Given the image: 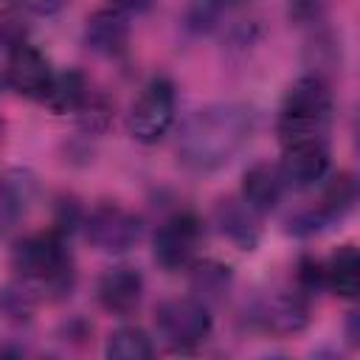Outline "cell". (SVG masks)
<instances>
[{"label": "cell", "mask_w": 360, "mask_h": 360, "mask_svg": "<svg viewBox=\"0 0 360 360\" xmlns=\"http://www.w3.org/2000/svg\"><path fill=\"white\" fill-rule=\"evenodd\" d=\"M51 82H53V70L45 53L37 51L31 42H22V39L14 42L8 51V62H6V84L25 98L42 101Z\"/></svg>", "instance_id": "ba28073f"}, {"label": "cell", "mask_w": 360, "mask_h": 360, "mask_svg": "<svg viewBox=\"0 0 360 360\" xmlns=\"http://www.w3.org/2000/svg\"><path fill=\"white\" fill-rule=\"evenodd\" d=\"M253 214L245 202L236 205L233 200H222V205L217 208V222H219V231L236 242L242 250H250L256 242H259V225L253 222Z\"/></svg>", "instance_id": "9a60e30c"}, {"label": "cell", "mask_w": 360, "mask_h": 360, "mask_svg": "<svg viewBox=\"0 0 360 360\" xmlns=\"http://www.w3.org/2000/svg\"><path fill=\"white\" fill-rule=\"evenodd\" d=\"M84 39H87V45H90L93 51H98V53H104V56H118V53H124L127 39H129L127 14H121V11H115V8L96 11V14L87 20Z\"/></svg>", "instance_id": "7c38bea8"}, {"label": "cell", "mask_w": 360, "mask_h": 360, "mask_svg": "<svg viewBox=\"0 0 360 360\" xmlns=\"http://www.w3.org/2000/svg\"><path fill=\"white\" fill-rule=\"evenodd\" d=\"M84 233L93 248L104 253H124L141 239V219L115 202H104L84 219Z\"/></svg>", "instance_id": "52a82bcc"}, {"label": "cell", "mask_w": 360, "mask_h": 360, "mask_svg": "<svg viewBox=\"0 0 360 360\" xmlns=\"http://www.w3.org/2000/svg\"><path fill=\"white\" fill-rule=\"evenodd\" d=\"M323 287L335 295L354 298L360 292V253L354 245H340L323 264Z\"/></svg>", "instance_id": "4fadbf2b"}, {"label": "cell", "mask_w": 360, "mask_h": 360, "mask_svg": "<svg viewBox=\"0 0 360 360\" xmlns=\"http://www.w3.org/2000/svg\"><path fill=\"white\" fill-rule=\"evenodd\" d=\"M155 326L172 349L191 352L211 335L214 318L200 298H169L155 309Z\"/></svg>", "instance_id": "5b68a950"}, {"label": "cell", "mask_w": 360, "mask_h": 360, "mask_svg": "<svg viewBox=\"0 0 360 360\" xmlns=\"http://www.w3.org/2000/svg\"><path fill=\"white\" fill-rule=\"evenodd\" d=\"M22 11L28 14H37V17H48V14H56L59 8L68 6V0H14Z\"/></svg>", "instance_id": "d6986e66"}, {"label": "cell", "mask_w": 360, "mask_h": 360, "mask_svg": "<svg viewBox=\"0 0 360 360\" xmlns=\"http://www.w3.org/2000/svg\"><path fill=\"white\" fill-rule=\"evenodd\" d=\"M174 124V84L166 76H152L129 107L127 129L138 143H158Z\"/></svg>", "instance_id": "277c9868"}, {"label": "cell", "mask_w": 360, "mask_h": 360, "mask_svg": "<svg viewBox=\"0 0 360 360\" xmlns=\"http://www.w3.org/2000/svg\"><path fill=\"white\" fill-rule=\"evenodd\" d=\"M278 172L287 186L309 188L329 174V149L321 138H304L284 143Z\"/></svg>", "instance_id": "9c48e42d"}, {"label": "cell", "mask_w": 360, "mask_h": 360, "mask_svg": "<svg viewBox=\"0 0 360 360\" xmlns=\"http://www.w3.org/2000/svg\"><path fill=\"white\" fill-rule=\"evenodd\" d=\"M87 98H90L87 79L79 70H62V73H53V82L42 96V104L62 115V112H79Z\"/></svg>", "instance_id": "5bb4252c"}, {"label": "cell", "mask_w": 360, "mask_h": 360, "mask_svg": "<svg viewBox=\"0 0 360 360\" xmlns=\"http://www.w3.org/2000/svg\"><path fill=\"white\" fill-rule=\"evenodd\" d=\"M104 352L112 360H149L155 354V346L141 326H121L107 338Z\"/></svg>", "instance_id": "2e32d148"}, {"label": "cell", "mask_w": 360, "mask_h": 360, "mask_svg": "<svg viewBox=\"0 0 360 360\" xmlns=\"http://www.w3.org/2000/svg\"><path fill=\"white\" fill-rule=\"evenodd\" d=\"M253 132V112L245 104H208L186 118L177 135V158L191 172H217L236 158Z\"/></svg>", "instance_id": "6da1fadb"}, {"label": "cell", "mask_w": 360, "mask_h": 360, "mask_svg": "<svg viewBox=\"0 0 360 360\" xmlns=\"http://www.w3.org/2000/svg\"><path fill=\"white\" fill-rule=\"evenodd\" d=\"M332 90L321 76H301L290 84V90L281 98L276 129L281 135V143L304 141V138H321L323 129L332 121Z\"/></svg>", "instance_id": "3957f363"}, {"label": "cell", "mask_w": 360, "mask_h": 360, "mask_svg": "<svg viewBox=\"0 0 360 360\" xmlns=\"http://www.w3.org/2000/svg\"><path fill=\"white\" fill-rule=\"evenodd\" d=\"M217 3H225V6H236V3H242V0H217Z\"/></svg>", "instance_id": "7402d4cb"}, {"label": "cell", "mask_w": 360, "mask_h": 360, "mask_svg": "<svg viewBox=\"0 0 360 360\" xmlns=\"http://www.w3.org/2000/svg\"><path fill=\"white\" fill-rule=\"evenodd\" d=\"M231 281L228 267L217 264V262H200L194 264V287L202 292H222Z\"/></svg>", "instance_id": "ac0fdd59"}, {"label": "cell", "mask_w": 360, "mask_h": 360, "mask_svg": "<svg viewBox=\"0 0 360 360\" xmlns=\"http://www.w3.org/2000/svg\"><path fill=\"white\" fill-rule=\"evenodd\" d=\"M318 6H321V0H290V14L295 20H307V17L318 14Z\"/></svg>", "instance_id": "44dd1931"}, {"label": "cell", "mask_w": 360, "mask_h": 360, "mask_svg": "<svg viewBox=\"0 0 360 360\" xmlns=\"http://www.w3.org/2000/svg\"><path fill=\"white\" fill-rule=\"evenodd\" d=\"M202 222L194 211H177L163 219L152 236V256L163 270H183L194 262Z\"/></svg>", "instance_id": "8992f818"}, {"label": "cell", "mask_w": 360, "mask_h": 360, "mask_svg": "<svg viewBox=\"0 0 360 360\" xmlns=\"http://www.w3.org/2000/svg\"><path fill=\"white\" fill-rule=\"evenodd\" d=\"M284 186L287 183H284L278 166L253 163L242 177V202L256 214H267L278 205V200L284 194Z\"/></svg>", "instance_id": "8fae6325"}, {"label": "cell", "mask_w": 360, "mask_h": 360, "mask_svg": "<svg viewBox=\"0 0 360 360\" xmlns=\"http://www.w3.org/2000/svg\"><path fill=\"white\" fill-rule=\"evenodd\" d=\"M11 267L20 284L34 292H53L62 295L73 284V264L59 231L31 233L20 239L11 250Z\"/></svg>", "instance_id": "7a4b0ae2"}, {"label": "cell", "mask_w": 360, "mask_h": 360, "mask_svg": "<svg viewBox=\"0 0 360 360\" xmlns=\"http://www.w3.org/2000/svg\"><path fill=\"white\" fill-rule=\"evenodd\" d=\"M155 0H110V6L121 14H143L152 8Z\"/></svg>", "instance_id": "ffe728a7"}, {"label": "cell", "mask_w": 360, "mask_h": 360, "mask_svg": "<svg viewBox=\"0 0 360 360\" xmlns=\"http://www.w3.org/2000/svg\"><path fill=\"white\" fill-rule=\"evenodd\" d=\"M264 321H267V326H273L278 332H295V329H301L307 323V304L295 292L278 295V298H273L267 304Z\"/></svg>", "instance_id": "e0dca14e"}, {"label": "cell", "mask_w": 360, "mask_h": 360, "mask_svg": "<svg viewBox=\"0 0 360 360\" xmlns=\"http://www.w3.org/2000/svg\"><path fill=\"white\" fill-rule=\"evenodd\" d=\"M143 295V276L129 264H115L101 273L96 284V298L110 315H129Z\"/></svg>", "instance_id": "30bf717a"}]
</instances>
